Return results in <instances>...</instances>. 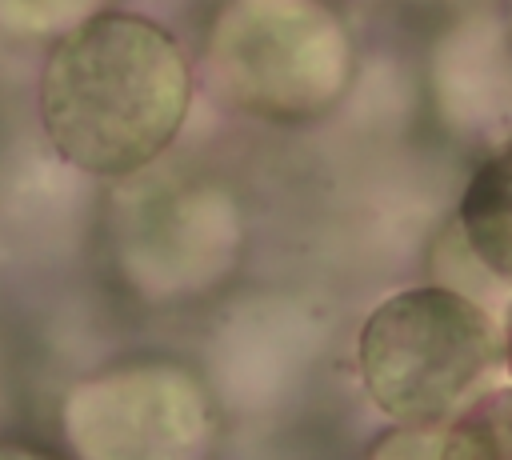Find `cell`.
I'll list each match as a JSON object with an SVG mask.
<instances>
[{
	"label": "cell",
	"mask_w": 512,
	"mask_h": 460,
	"mask_svg": "<svg viewBox=\"0 0 512 460\" xmlns=\"http://www.w3.org/2000/svg\"><path fill=\"white\" fill-rule=\"evenodd\" d=\"M188 96L184 52L160 24L96 12L52 44L40 72V124L72 168L128 176L176 140Z\"/></svg>",
	"instance_id": "cell-1"
},
{
	"label": "cell",
	"mask_w": 512,
	"mask_h": 460,
	"mask_svg": "<svg viewBox=\"0 0 512 460\" xmlns=\"http://www.w3.org/2000/svg\"><path fill=\"white\" fill-rule=\"evenodd\" d=\"M500 364V328L456 288L416 284L380 300L356 336L368 400L392 424L452 420Z\"/></svg>",
	"instance_id": "cell-2"
},
{
	"label": "cell",
	"mask_w": 512,
	"mask_h": 460,
	"mask_svg": "<svg viewBox=\"0 0 512 460\" xmlns=\"http://www.w3.org/2000/svg\"><path fill=\"white\" fill-rule=\"evenodd\" d=\"M220 68L256 104L280 116L320 112L352 72L340 20L316 0H244L220 20Z\"/></svg>",
	"instance_id": "cell-3"
},
{
	"label": "cell",
	"mask_w": 512,
	"mask_h": 460,
	"mask_svg": "<svg viewBox=\"0 0 512 460\" xmlns=\"http://www.w3.org/2000/svg\"><path fill=\"white\" fill-rule=\"evenodd\" d=\"M68 424L84 452L100 456H164L184 452L208 428V408L176 368H132L72 392Z\"/></svg>",
	"instance_id": "cell-4"
},
{
	"label": "cell",
	"mask_w": 512,
	"mask_h": 460,
	"mask_svg": "<svg viewBox=\"0 0 512 460\" xmlns=\"http://www.w3.org/2000/svg\"><path fill=\"white\" fill-rule=\"evenodd\" d=\"M456 220L476 264L512 288V140L476 164L460 192Z\"/></svg>",
	"instance_id": "cell-5"
},
{
	"label": "cell",
	"mask_w": 512,
	"mask_h": 460,
	"mask_svg": "<svg viewBox=\"0 0 512 460\" xmlns=\"http://www.w3.org/2000/svg\"><path fill=\"white\" fill-rule=\"evenodd\" d=\"M448 424L460 436L468 460H492V456L512 460V384L476 392Z\"/></svg>",
	"instance_id": "cell-6"
},
{
	"label": "cell",
	"mask_w": 512,
	"mask_h": 460,
	"mask_svg": "<svg viewBox=\"0 0 512 460\" xmlns=\"http://www.w3.org/2000/svg\"><path fill=\"white\" fill-rule=\"evenodd\" d=\"M500 364H504L508 376H512V304H508L504 316H500Z\"/></svg>",
	"instance_id": "cell-7"
},
{
	"label": "cell",
	"mask_w": 512,
	"mask_h": 460,
	"mask_svg": "<svg viewBox=\"0 0 512 460\" xmlns=\"http://www.w3.org/2000/svg\"><path fill=\"white\" fill-rule=\"evenodd\" d=\"M504 40H508V48H512V0L504 4Z\"/></svg>",
	"instance_id": "cell-8"
}]
</instances>
